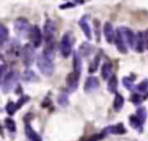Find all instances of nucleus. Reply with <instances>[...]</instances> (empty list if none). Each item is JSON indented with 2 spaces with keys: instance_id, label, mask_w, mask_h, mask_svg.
<instances>
[{
  "instance_id": "1",
  "label": "nucleus",
  "mask_w": 148,
  "mask_h": 141,
  "mask_svg": "<svg viewBox=\"0 0 148 141\" xmlns=\"http://www.w3.org/2000/svg\"><path fill=\"white\" fill-rule=\"evenodd\" d=\"M37 66H38L39 70L42 72V74H44L45 76H51L53 74V70H54L53 62H52V60L46 58L43 53H40L37 57Z\"/></svg>"
},
{
  "instance_id": "2",
  "label": "nucleus",
  "mask_w": 148,
  "mask_h": 141,
  "mask_svg": "<svg viewBox=\"0 0 148 141\" xmlns=\"http://www.w3.org/2000/svg\"><path fill=\"white\" fill-rule=\"evenodd\" d=\"M21 55H22L23 65L25 67L31 66L35 60V47L31 44L23 45V47H21Z\"/></svg>"
},
{
  "instance_id": "3",
  "label": "nucleus",
  "mask_w": 148,
  "mask_h": 141,
  "mask_svg": "<svg viewBox=\"0 0 148 141\" xmlns=\"http://www.w3.org/2000/svg\"><path fill=\"white\" fill-rule=\"evenodd\" d=\"M72 45H73V36L71 32H66L60 40V52H61L62 57L67 58L71 54Z\"/></svg>"
},
{
  "instance_id": "4",
  "label": "nucleus",
  "mask_w": 148,
  "mask_h": 141,
  "mask_svg": "<svg viewBox=\"0 0 148 141\" xmlns=\"http://www.w3.org/2000/svg\"><path fill=\"white\" fill-rule=\"evenodd\" d=\"M14 30L15 32L20 36V37H25L28 36V32L30 30V27H29V23L25 18L23 17H18L15 20L14 22Z\"/></svg>"
},
{
  "instance_id": "5",
  "label": "nucleus",
  "mask_w": 148,
  "mask_h": 141,
  "mask_svg": "<svg viewBox=\"0 0 148 141\" xmlns=\"http://www.w3.org/2000/svg\"><path fill=\"white\" fill-rule=\"evenodd\" d=\"M54 32H56V24L51 18H47L45 21V24L43 28V35L45 38V43H52L53 42Z\"/></svg>"
},
{
  "instance_id": "6",
  "label": "nucleus",
  "mask_w": 148,
  "mask_h": 141,
  "mask_svg": "<svg viewBox=\"0 0 148 141\" xmlns=\"http://www.w3.org/2000/svg\"><path fill=\"white\" fill-rule=\"evenodd\" d=\"M18 80V73L17 72H9L7 74V76L5 77L2 84V91L3 92H8L9 90H12L14 88V86L17 83Z\"/></svg>"
},
{
  "instance_id": "7",
  "label": "nucleus",
  "mask_w": 148,
  "mask_h": 141,
  "mask_svg": "<svg viewBox=\"0 0 148 141\" xmlns=\"http://www.w3.org/2000/svg\"><path fill=\"white\" fill-rule=\"evenodd\" d=\"M28 37L31 40L34 47H38L42 44V31L38 28V25H34L30 28L28 32Z\"/></svg>"
},
{
  "instance_id": "8",
  "label": "nucleus",
  "mask_w": 148,
  "mask_h": 141,
  "mask_svg": "<svg viewBox=\"0 0 148 141\" xmlns=\"http://www.w3.org/2000/svg\"><path fill=\"white\" fill-rule=\"evenodd\" d=\"M119 30L121 32V36L124 38V42L126 44V46H130L133 49V45H134V38H135V35L133 34V31L126 27H119Z\"/></svg>"
},
{
  "instance_id": "9",
  "label": "nucleus",
  "mask_w": 148,
  "mask_h": 141,
  "mask_svg": "<svg viewBox=\"0 0 148 141\" xmlns=\"http://www.w3.org/2000/svg\"><path fill=\"white\" fill-rule=\"evenodd\" d=\"M113 42H114V44H116V46H117V50H118L120 53H124V54H125V53L127 52V46H126V44H125V42H124V38H123V36H121V32H120L119 28L114 31Z\"/></svg>"
},
{
  "instance_id": "10",
  "label": "nucleus",
  "mask_w": 148,
  "mask_h": 141,
  "mask_svg": "<svg viewBox=\"0 0 148 141\" xmlns=\"http://www.w3.org/2000/svg\"><path fill=\"white\" fill-rule=\"evenodd\" d=\"M79 77H80V74L75 73V72H72L67 75V79H66V84H67V89L68 91H74L76 90L77 88V84H79Z\"/></svg>"
},
{
  "instance_id": "11",
  "label": "nucleus",
  "mask_w": 148,
  "mask_h": 141,
  "mask_svg": "<svg viewBox=\"0 0 148 141\" xmlns=\"http://www.w3.org/2000/svg\"><path fill=\"white\" fill-rule=\"evenodd\" d=\"M99 87V81L97 77L95 76H89L87 80H86V83H84V91L90 94V92H94L95 90H97Z\"/></svg>"
},
{
  "instance_id": "12",
  "label": "nucleus",
  "mask_w": 148,
  "mask_h": 141,
  "mask_svg": "<svg viewBox=\"0 0 148 141\" xmlns=\"http://www.w3.org/2000/svg\"><path fill=\"white\" fill-rule=\"evenodd\" d=\"M133 49L136 52H139V53H141V52L145 51V42H143V35H142V32H138L135 35Z\"/></svg>"
},
{
  "instance_id": "13",
  "label": "nucleus",
  "mask_w": 148,
  "mask_h": 141,
  "mask_svg": "<svg viewBox=\"0 0 148 141\" xmlns=\"http://www.w3.org/2000/svg\"><path fill=\"white\" fill-rule=\"evenodd\" d=\"M20 52H21L20 43H18L16 39H14V40L10 43V45H9V47H8V50H7V53H8L12 58H16V57H18Z\"/></svg>"
},
{
  "instance_id": "14",
  "label": "nucleus",
  "mask_w": 148,
  "mask_h": 141,
  "mask_svg": "<svg viewBox=\"0 0 148 141\" xmlns=\"http://www.w3.org/2000/svg\"><path fill=\"white\" fill-rule=\"evenodd\" d=\"M103 31H104V36H105V39L108 43H111L113 42V36H114V31H113V28H112V24L110 22H105L104 23V27H103Z\"/></svg>"
},
{
  "instance_id": "15",
  "label": "nucleus",
  "mask_w": 148,
  "mask_h": 141,
  "mask_svg": "<svg viewBox=\"0 0 148 141\" xmlns=\"http://www.w3.org/2000/svg\"><path fill=\"white\" fill-rule=\"evenodd\" d=\"M92 50H94V47L88 43V42H84V43H82L81 45H80V49H79V55L81 57H88V55H90L91 53H92Z\"/></svg>"
},
{
  "instance_id": "16",
  "label": "nucleus",
  "mask_w": 148,
  "mask_h": 141,
  "mask_svg": "<svg viewBox=\"0 0 148 141\" xmlns=\"http://www.w3.org/2000/svg\"><path fill=\"white\" fill-rule=\"evenodd\" d=\"M105 132H110L112 134H125L126 133V128L120 123V124H116V125H112V126L105 128Z\"/></svg>"
},
{
  "instance_id": "17",
  "label": "nucleus",
  "mask_w": 148,
  "mask_h": 141,
  "mask_svg": "<svg viewBox=\"0 0 148 141\" xmlns=\"http://www.w3.org/2000/svg\"><path fill=\"white\" fill-rule=\"evenodd\" d=\"M25 135L28 136V139H29L30 141H42L40 136L32 129V127H31L29 124L25 125Z\"/></svg>"
},
{
  "instance_id": "18",
  "label": "nucleus",
  "mask_w": 148,
  "mask_h": 141,
  "mask_svg": "<svg viewBox=\"0 0 148 141\" xmlns=\"http://www.w3.org/2000/svg\"><path fill=\"white\" fill-rule=\"evenodd\" d=\"M111 72H112V65L110 62H104L102 65V69H101V75L103 80H108L111 76Z\"/></svg>"
},
{
  "instance_id": "19",
  "label": "nucleus",
  "mask_w": 148,
  "mask_h": 141,
  "mask_svg": "<svg viewBox=\"0 0 148 141\" xmlns=\"http://www.w3.org/2000/svg\"><path fill=\"white\" fill-rule=\"evenodd\" d=\"M79 25H80V28L82 29V31H83V34L86 35V37H87L88 39H91V29H90L88 22H87L84 18H81V20L79 21Z\"/></svg>"
},
{
  "instance_id": "20",
  "label": "nucleus",
  "mask_w": 148,
  "mask_h": 141,
  "mask_svg": "<svg viewBox=\"0 0 148 141\" xmlns=\"http://www.w3.org/2000/svg\"><path fill=\"white\" fill-rule=\"evenodd\" d=\"M81 67H82V64H81V57L79 55L77 52H74V54H73V68H74V70H73V72L80 74V72H81Z\"/></svg>"
},
{
  "instance_id": "21",
  "label": "nucleus",
  "mask_w": 148,
  "mask_h": 141,
  "mask_svg": "<svg viewBox=\"0 0 148 141\" xmlns=\"http://www.w3.org/2000/svg\"><path fill=\"white\" fill-rule=\"evenodd\" d=\"M8 73H9L8 72V67H7L5 60L2 59V57L0 54V84L3 82V80H5V77L7 76Z\"/></svg>"
},
{
  "instance_id": "22",
  "label": "nucleus",
  "mask_w": 148,
  "mask_h": 141,
  "mask_svg": "<svg viewBox=\"0 0 148 141\" xmlns=\"http://www.w3.org/2000/svg\"><path fill=\"white\" fill-rule=\"evenodd\" d=\"M23 80L24 81H27V82H37L39 79H38V76L36 75V73L35 72H32V70H30V69H27L24 73H23Z\"/></svg>"
},
{
  "instance_id": "23",
  "label": "nucleus",
  "mask_w": 148,
  "mask_h": 141,
  "mask_svg": "<svg viewBox=\"0 0 148 141\" xmlns=\"http://www.w3.org/2000/svg\"><path fill=\"white\" fill-rule=\"evenodd\" d=\"M117 88H118V80L116 77V75H111L109 77V83H108V90L110 92H117Z\"/></svg>"
},
{
  "instance_id": "24",
  "label": "nucleus",
  "mask_w": 148,
  "mask_h": 141,
  "mask_svg": "<svg viewBox=\"0 0 148 141\" xmlns=\"http://www.w3.org/2000/svg\"><path fill=\"white\" fill-rule=\"evenodd\" d=\"M124 105V97L120 94H116L114 101H113V109L116 111H120Z\"/></svg>"
},
{
  "instance_id": "25",
  "label": "nucleus",
  "mask_w": 148,
  "mask_h": 141,
  "mask_svg": "<svg viewBox=\"0 0 148 141\" xmlns=\"http://www.w3.org/2000/svg\"><path fill=\"white\" fill-rule=\"evenodd\" d=\"M8 39V29L3 25L0 24V46H2Z\"/></svg>"
},
{
  "instance_id": "26",
  "label": "nucleus",
  "mask_w": 148,
  "mask_h": 141,
  "mask_svg": "<svg viewBox=\"0 0 148 141\" xmlns=\"http://www.w3.org/2000/svg\"><path fill=\"white\" fill-rule=\"evenodd\" d=\"M128 120H130V124H131V126L132 127H134L135 129H138V131H142V124L140 123V120L135 117V116H131L130 118H128Z\"/></svg>"
},
{
  "instance_id": "27",
  "label": "nucleus",
  "mask_w": 148,
  "mask_h": 141,
  "mask_svg": "<svg viewBox=\"0 0 148 141\" xmlns=\"http://www.w3.org/2000/svg\"><path fill=\"white\" fill-rule=\"evenodd\" d=\"M134 89H135V91H136L138 94L146 92V91L148 90V80H147V79L143 80L142 82H140L139 84H136V86L134 87Z\"/></svg>"
},
{
  "instance_id": "28",
  "label": "nucleus",
  "mask_w": 148,
  "mask_h": 141,
  "mask_svg": "<svg viewBox=\"0 0 148 141\" xmlns=\"http://www.w3.org/2000/svg\"><path fill=\"white\" fill-rule=\"evenodd\" d=\"M135 117L140 120L141 124H143L145 120H146V117H147V111H146V109H145V107H139V109L136 110V116H135Z\"/></svg>"
},
{
  "instance_id": "29",
  "label": "nucleus",
  "mask_w": 148,
  "mask_h": 141,
  "mask_svg": "<svg viewBox=\"0 0 148 141\" xmlns=\"http://www.w3.org/2000/svg\"><path fill=\"white\" fill-rule=\"evenodd\" d=\"M5 126H6V128H7L9 132H14V131L16 129L15 121H14L12 118H6V119H5Z\"/></svg>"
},
{
  "instance_id": "30",
  "label": "nucleus",
  "mask_w": 148,
  "mask_h": 141,
  "mask_svg": "<svg viewBox=\"0 0 148 141\" xmlns=\"http://www.w3.org/2000/svg\"><path fill=\"white\" fill-rule=\"evenodd\" d=\"M98 65H99V54H97V55L95 57L94 61L90 64V66H89V73L96 72V69L98 68Z\"/></svg>"
},
{
  "instance_id": "31",
  "label": "nucleus",
  "mask_w": 148,
  "mask_h": 141,
  "mask_svg": "<svg viewBox=\"0 0 148 141\" xmlns=\"http://www.w3.org/2000/svg\"><path fill=\"white\" fill-rule=\"evenodd\" d=\"M16 110H17V107H16V104H15L14 102H8V103H7V105H6V111H7V113H8L9 116H13V114L16 112Z\"/></svg>"
},
{
  "instance_id": "32",
  "label": "nucleus",
  "mask_w": 148,
  "mask_h": 141,
  "mask_svg": "<svg viewBox=\"0 0 148 141\" xmlns=\"http://www.w3.org/2000/svg\"><path fill=\"white\" fill-rule=\"evenodd\" d=\"M123 84H124V87L126 88V89H128V90H133L134 89V86H133V79H128V77H124L123 79Z\"/></svg>"
},
{
  "instance_id": "33",
  "label": "nucleus",
  "mask_w": 148,
  "mask_h": 141,
  "mask_svg": "<svg viewBox=\"0 0 148 141\" xmlns=\"http://www.w3.org/2000/svg\"><path fill=\"white\" fill-rule=\"evenodd\" d=\"M142 99H143V97L140 95V94H138V92H135V94H133L132 95V97H131V101L134 103V104H140L141 102H142Z\"/></svg>"
},
{
  "instance_id": "34",
  "label": "nucleus",
  "mask_w": 148,
  "mask_h": 141,
  "mask_svg": "<svg viewBox=\"0 0 148 141\" xmlns=\"http://www.w3.org/2000/svg\"><path fill=\"white\" fill-rule=\"evenodd\" d=\"M28 101H29V96H25V95H24V96H22V97L17 101V103H15V104H16V107H17V109H20V107H21L23 104H25Z\"/></svg>"
},
{
  "instance_id": "35",
  "label": "nucleus",
  "mask_w": 148,
  "mask_h": 141,
  "mask_svg": "<svg viewBox=\"0 0 148 141\" xmlns=\"http://www.w3.org/2000/svg\"><path fill=\"white\" fill-rule=\"evenodd\" d=\"M58 102H59V104H60V105H62V106L67 105V103H68L67 96H66L65 94H61V95L59 96V98H58Z\"/></svg>"
},
{
  "instance_id": "36",
  "label": "nucleus",
  "mask_w": 148,
  "mask_h": 141,
  "mask_svg": "<svg viewBox=\"0 0 148 141\" xmlns=\"http://www.w3.org/2000/svg\"><path fill=\"white\" fill-rule=\"evenodd\" d=\"M95 22V34H96V39L97 42H99V22L97 20L94 21Z\"/></svg>"
},
{
  "instance_id": "37",
  "label": "nucleus",
  "mask_w": 148,
  "mask_h": 141,
  "mask_svg": "<svg viewBox=\"0 0 148 141\" xmlns=\"http://www.w3.org/2000/svg\"><path fill=\"white\" fill-rule=\"evenodd\" d=\"M142 35H143V42H145V49H147L148 50V29L145 31V32H142Z\"/></svg>"
},
{
  "instance_id": "38",
  "label": "nucleus",
  "mask_w": 148,
  "mask_h": 141,
  "mask_svg": "<svg viewBox=\"0 0 148 141\" xmlns=\"http://www.w3.org/2000/svg\"><path fill=\"white\" fill-rule=\"evenodd\" d=\"M75 6V3L74 2H67V3H65V5H60V9H67V8H72V7H74Z\"/></svg>"
},
{
  "instance_id": "39",
  "label": "nucleus",
  "mask_w": 148,
  "mask_h": 141,
  "mask_svg": "<svg viewBox=\"0 0 148 141\" xmlns=\"http://www.w3.org/2000/svg\"><path fill=\"white\" fill-rule=\"evenodd\" d=\"M74 3H79V5H82V3H84V0H74Z\"/></svg>"
},
{
  "instance_id": "40",
  "label": "nucleus",
  "mask_w": 148,
  "mask_h": 141,
  "mask_svg": "<svg viewBox=\"0 0 148 141\" xmlns=\"http://www.w3.org/2000/svg\"><path fill=\"white\" fill-rule=\"evenodd\" d=\"M0 131H1V125H0Z\"/></svg>"
}]
</instances>
